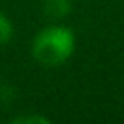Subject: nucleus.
I'll list each match as a JSON object with an SVG mask.
<instances>
[{"mask_svg": "<svg viewBox=\"0 0 124 124\" xmlns=\"http://www.w3.org/2000/svg\"><path fill=\"white\" fill-rule=\"evenodd\" d=\"M13 37V24L6 15L0 13V46H4Z\"/></svg>", "mask_w": 124, "mask_h": 124, "instance_id": "nucleus-3", "label": "nucleus"}, {"mask_svg": "<svg viewBox=\"0 0 124 124\" xmlns=\"http://www.w3.org/2000/svg\"><path fill=\"white\" fill-rule=\"evenodd\" d=\"M16 122H37V124H40V122H47V119H42V117H22Z\"/></svg>", "mask_w": 124, "mask_h": 124, "instance_id": "nucleus-4", "label": "nucleus"}, {"mask_svg": "<svg viewBox=\"0 0 124 124\" xmlns=\"http://www.w3.org/2000/svg\"><path fill=\"white\" fill-rule=\"evenodd\" d=\"M42 9L49 18H64L71 11L70 0H42Z\"/></svg>", "mask_w": 124, "mask_h": 124, "instance_id": "nucleus-2", "label": "nucleus"}, {"mask_svg": "<svg viewBox=\"0 0 124 124\" xmlns=\"http://www.w3.org/2000/svg\"><path fill=\"white\" fill-rule=\"evenodd\" d=\"M75 51V35L66 26H47L33 39L31 53L39 64L46 68L60 66Z\"/></svg>", "mask_w": 124, "mask_h": 124, "instance_id": "nucleus-1", "label": "nucleus"}]
</instances>
